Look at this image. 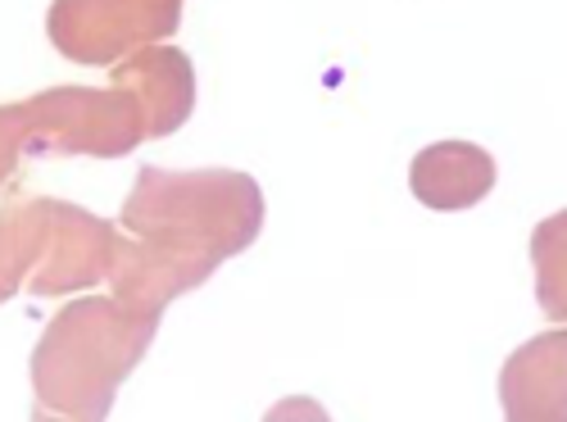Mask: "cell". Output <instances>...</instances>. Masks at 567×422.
<instances>
[{
	"instance_id": "cell-1",
	"label": "cell",
	"mask_w": 567,
	"mask_h": 422,
	"mask_svg": "<svg viewBox=\"0 0 567 422\" xmlns=\"http://www.w3.org/2000/svg\"><path fill=\"white\" fill-rule=\"evenodd\" d=\"M155 332L159 313L132 309L114 291L64 305L32 346V422H105Z\"/></svg>"
},
{
	"instance_id": "cell-2",
	"label": "cell",
	"mask_w": 567,
	"mask_h": 422,
	"mask_svg": "<svg viewBox=\"0 0 567 422\" xmlns=\"http://www.w3.org/2000/svg\"><path fill=\"white\" fill-rule=\"evenodd\" d=\"M123 227L69 200H23L6 209L0 237V296H73L110 281Z\"/></svg>"
},
{
	"instance_id": "cell-3",
	"label": "cell",
	"mask_w": 567,
	"mask_h": 422,
	"mask_svg": "<svg viewBox=\"0 0 567 422\" xmlns=\"http://www.w3.org/2000/svg\"><path fill=\"white\" fill-rule=\"evenodd\" d=\"M151 136L146 101L132 86H51L28 101H10L0 114L6 141V182L28 159L45 155H96L118 159Z\"/></svg>"
},
{
	"instance_id": "cell-4",
	"label": "cell",
	"mask_w": 567,
	"mask_h": 422,
	"mask_svg": "<svg viewBox=\"0 0 567 422\" xmlns=\"http://www.w3.org/2000/svg\"><path fill=\"white\" fill-rule=\"evenodd\" d=\"M118 227L141 231H182L218 246L227 259L255 246L264 227V192L250 173L231 168H200V173H168L146 164L136 186L118 209Z\"/></svg>"
},
{
	"instance_id": "cell-5",
	"label": "cell",
	"mask_w": 567,
	"mask_h": 422,
	"mask_svg": "<svg viewBox=\"0 0 567 422\" xmlns=\"http://www.w3.org/2000/svg\"><path fill=\"white\" fill-rule=\"evenodd\" d=\"M177 23L182 0H55L45 37L73 64L114 69L146 45H164Z\"/></svg>"
},
{
	"instance_id": "cell-6",
	"label": "cell",
	"mask_w": 567,
	"mask_h": 422,
	"mask_svg": "<svg viewBox=\"0 0 567 422\" xmlns=\"http://www.w3.org/2000/svg\"><path fill=\"white\" fill-rule=\"evenodd\" d=\"M223 259L227 255L218 246L196 241V237H182V231H146V237H132V231H123L105 287L118 300H127L132 309H146V313L164 318V309L173 300H182L186 291L205 287V281L218 272Z\"/></svg>"
},
{
	"instance_id": "cell-7",
	"label": "cell",
	"mask_w": 567,
	"mask_h": 422,
	"mask_svg": "<svg viewBox=\"0 0 567 422\" xmlns=\"http://www.w3.org/2000/svg\"><path fill=\"white\" fill-rule=\"evenodd\" d=\"M499 404L504 422H567V322L504 359Z\"/></svg>"
},
{
	"instance_id": "cell-8",
	"label": "cell",
	"mask_w": 567,
	"mask_h": 422,
	"mask_svg": "<svg viewBox=\"0 0 567 422\" xmlns=\"http://www.w3.org/2000/svg\"><path fill=\"white\" fill-rule=\"evenodd\" d=\"M114 86H132L141 101H146V119H151V136H168L177 132L196 110V69L177 45H146V51L127 55L123 64L110 69Z\"/></svg>"
},
{
	"instance_id": "cell-9",
	"label": "cell",
	"mask_w": 567,
	"mask_h": 422,
	"mask_svg": "<svg viewBox=\"0 0 567 422\" xmlns=\"http://www.w3.org/2000/svg\"><path fill=\"white\" fill-rule=\"evenodd\" d=\"M495 186V159L491 151L472 146V141H436V146L417 151L409 164V192L441 214L472 209L491 196Z\"/></svg>"
},
{
	"instance_id": "cell-10",
	"label": "cell",
	"mask_w": 567,
	"mask_h": 422,
	"mask_svg": "<svg viewBox=\"0 0 567 422\" xmlns=\"http://www.w3.org/2000/svg\"><path fill=\"white\" fill-rule=\"evenodd\" d=\"M532 268H536V300L549 322H567V209L549 214L532 231Z\"/></svg>"
},
{
	"instance_id": "cell-11",
	"label": "cell",
	"mask_w": 567,
	"mask_h": 422,
	"mask_svg": "<svg viewBox=\"0 0 567 422\" xmlns=\"http://www.w3.org/2000/svg\"><path fill=\"white\" fill-rule=\"evenodd\" d=\"M264 422H332V418H327V409L309 395H287L264 413Z\"/></svg>"
}]
</instances>
